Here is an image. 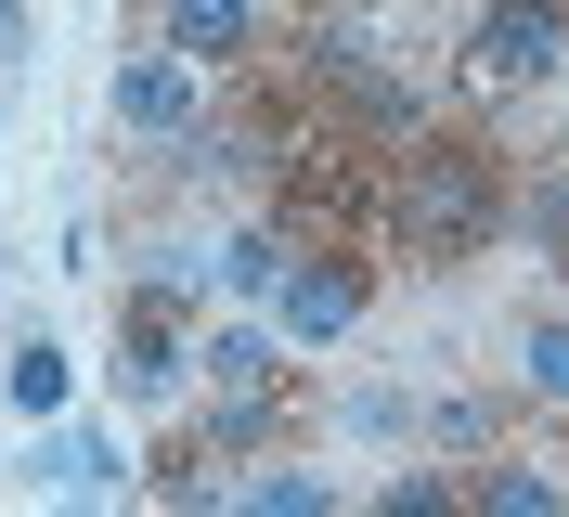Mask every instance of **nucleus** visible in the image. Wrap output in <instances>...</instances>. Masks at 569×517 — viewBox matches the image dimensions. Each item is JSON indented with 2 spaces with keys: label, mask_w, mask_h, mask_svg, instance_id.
Returning a JSON list of instances; mask_svg holds the SVG:
<instances>
[{
  "label": "nucleus",
  "mask_w": 569,
  "mask_h": 517,
  "mask_svg": "<svg viewBox=\"0 0 569 517\" xmlns=\"http://www.w3.org/2000/svg\"><path fill=\"white\" fill-rule=\"evenodd\" d=\"M505 207H518V181H505L492 142H466V130H415L389 156V220H401L415 259H479L505 233Z\"/></svg>",
  "instance_id": "1"
},
{
  "label": "nucleus",
  "mask_w": 569,
  "mask_h": 517,
  "mask_svg": "<svg viewBox=\"0 0 569 517\" xmlns=\"http://www.w3.org/2000/svg\"><path fill=\"white\" fill-rule=\"evenodd\" d=\"M362 310H376V272H362V246H298L259 324H272L284 349H337V337H362Z\"/></svg>",
  "instance_id": "2"
},
{
  "label": "nucleus",
  "mask_w": 569,
  "mask_h": 517,
  "mask_svg": "<svg viewBox=\"0 0 569 517\" xmlns=\"http://www.w3.org/2000/svg\"><path fill=\"white\" fill-rule=\"evenodd\" d=\"M194 324H208V310H169V298L130 285V310H117V401L130 414H169L181 388H194Z\"/></svg>",
  "instance_id": "3"
},
{
  "label": "nucleus",
  "mask_w": 569,
  "mask_h": 517,
  "mask_svg": "<svg viewBox=\"0 0 569 517\" xmlns=\"http://www.w3.org/2000/svg\"><path fill=\"white\" fill-rule=\"evenodd\" d=\"M569 66V0H518L466 27V91H543Z\"/></svg>",
  "instance_id": "4"
},
{
  "label": "nucleus",
  "mask_w": 569,
  "mask_h": 517,
  "mask_svg": "<svg viewBox=\"0 0 569 517\" xmlns=\"http://www.w3.org/2000/svg\"><path fill=\"white\" fill-rule=\"evenodd\" d=\"M104 117L130 142H156V156H169L181 130H208V78L181 66V52H130V66H117V91H104Z\"/></svg>",
  "instance_id": "5"
},
{
  "label": "nucleus",
  "mask_w": 569,
  "mask_h": 517,
  "mask_svg": "<svg viewBox=\"0 0 569 517\" xmlns=\"http://www.w3.org/2000/svg\"><path fill=\"white\" fill-rule=\"evenodd\" d=\"M156 52H181L194 78L247 66L259 52V0H156Z\"/></svg>",
  "instance_id": "6"
},
{
  "label": "nucleus",
  "mask_w": 569,
  "mask_h": 517,
  "mask_svg": "<svg viewBox=\"0 0 569 517\" xmlns=\"http://www.w3.org/2000/svg\"><path fill=\"white\" fill-rule=\"evenodd\" d=\"M27 479L39 491H117V479H130V440H117L104 414H66V427L27 453Z\"/></svg>",
  "instance_id": "7"
},
{
  "label": "nucleus",
  "mask_w": 569,
  "mask_h": 517,
  "mask_svg": "<svg viewBox=\"0 0 569 517\" xmlns=\"http://www.w3.org/2000/svg\"><path fill=\"white\" fill-rule=\"evenodd\" d=\"M466 517H569V479L531 466V453H492V466L466 479Z\"/></svg>",
  "instance_id": "8"
},
{
  "label": "nucleus",
  "mask_w": 569,
  "mask_h": 517,
  "mask_svg": "<svg viewBox=\"0 0 569 517\" xmlns=\"http://www.w3.org/2000/svg\"><path fill=\"white\" fill-rule=\"evenodd\" d=\"M0 388H13V414H39V427H66V401H78V362L52 337H27L13 362H0Z\"/></svg>",
  "instance_id": "9"
},
{
  "label": "nucleus",
  "mask_w": 569,
  "mask_h": 517,
  "mask_svg": "<svg viewBox=\"0 0 569 517\" xmlns=\"http://www.w3.org/2000/svg\"><path fill=\"white\" fill-rule=\"evenodd\" d=\"M518 388L569 414V310H531V324H518Z\"/></svg>",
  "instance_id": "10"
},
{
  "label": "nucleus",
  "mask_w": 569,
  "mask_h": 517,
  "mask_svg": "<svg viewBox=\"0 0 569 517\" xmlns=\"http://www.w3.org/2000/svg\"><path fill=\"white\" fill-rule=\"evenodd\" d=\"M362 517H466V479H453V466H389Z\"/></svg>",
  "instance_id": "11"
},
{
  "label": "nucleus",
  "mask_w": 569,
  "mask_h": 517,
  "mask_svg": "<svg viewBox=\"0 0 569 517\" xmlns=\"http://www.w3.org/2000/svg\"><path fill=\"white\" fill-rule=\"evenodd\" d=\"M284 259H298V246H284V233H220V285H233V298H247V310H272Z\"/></svg>",
  "instance_id": "12"
},
{
  "label": "nucleus",
  "mask_w": 569,
  "mask_h": 517,
  "mask_svg": "<svg viewBox=\"0 0 569 517\" xmlns=\"http://www.w3.org/2000/svg\"><path fill=\"white\" fill-rule=\"evenodd\" d=\"M13 52H39V27H27V0H0V66H13Z\"/></svg>",
  "instance_id": "13"
},
{
  "label": "nucleus",
  "mask_w": 569,
  "mask_h": 517,
  "mask_svg": "<svg viewBox=\"0 0 569 517\" xmlns=\"http://www.w3.org/2000/svg\"><path fill=\"white\" fill-rule=\"evenodd\" d=\"M323 13H389V0H323Z\"/></svg>",
  "instance_id": "14"
},
{
  "label": "nucleus",
  "mask_w": 569,
  "mask_h": 517,
  "mask_svg": "<svg viewBox=\"0 0 569 517\" xmlns=\"http://www.w3.org/2000/svg\"><path fill=\"white\" fill-rule=\"evenodd\" d=\"M479 13H518V0H479Z\"/></svg>",
  "instance_id": "15"
},
{
  "label": "nucleus",
  "mask_w": 569,
  "mask_h": 517,
  "mask_svg": "<svg viewBox=\"0 0 569 517\" xmlns=\"http://www.w3.org/2000/svg\"><path fill=\"white\" fill-rule=\"evenodd\" d=\"M557 259H569V220H557Z\"/></svg>",
  "instance_id": "16"
}]
</instances>
